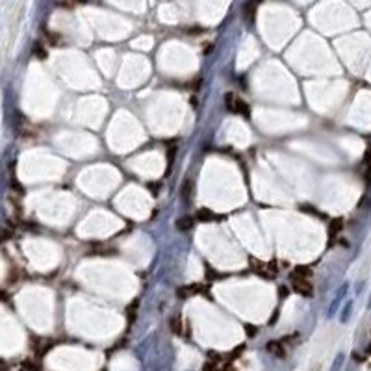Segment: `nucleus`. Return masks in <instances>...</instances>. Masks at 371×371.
I'll use <instances>...</instances> for the list:
<instances>
[{
    "label": "nucleus",
    "mask_w": 371,
    "mask_h": 371,
    "mask_svg": "<svg viewBox=\"0 0 371 371\" xmlns=\"http://www.w3.org/2000/svg\"><path fill=\"white\" fill-rule=\"evenodd\" d=\"M291 288L303 297H312L314 295V286H312V282H308V279H301V277L291 275Z\"/></svg>",
    "instance_id": "obj_1"
},
{
    "label": "nucleus",
    "mask_w": 371,
    "mask_h": 371,
    "mask_svg": "<svg viewBox=\"0 0 371 371\" xmlns=\"http://www.w3.org/2000/svg\"><path fill=\"white\" fill-rule=\"evenodd\" d=\"M225 101H227V108H229L230 112H234V113H239V115H249V106L245 104L241 98H238V97H234L232 93H229L227 97H225Z\"/></svg>",
    "instance_id": "obj_2"
},
{
    "label": "nucleus",
    "mask_w": 371,
    "mask_h": 371,
    "mask_svg": "<svg viewBox=\"0 0 371 371\" xmlns=\"http://www.w3.org/2000/svg\"><path fill=\"white\" fill-rule=\"evenodd\" d=\"M265 349H267L269 353H273L275 356H279V358H284V355H286L284 345H282V341H279V340L269 341V343L265 345Z\"/></svg>",
    "instance_id": "obj_3"
},
{
    "label": "nucleus",
    "mask_w": 371,
    "mask_h": 371,
    "mask_svg": "<svg viewBox=\"0 0 371 371\" xmlns=\"http://www.w3.org/2000/svg\"><path fill=\"white\" fill-rule=\"evenodd\" d=\"M341 229H343V219L340 217L332 219L331 225H329V234H331V238H336L341 232Z\"/></svg>",
    "instance_id": "obj_4"
},
{
    "label": "nucleus",
    "mask_w": 371,
    "mask_h": 371,
    "mask_svg": "<svg viewBox=\"0 0 371 371\" xmlns=\"http://www.w3.org/2000/svg\"><path fill=\"white\" fill-rule=\"evenodd\" d=\"M177 229L180 232H188V230L193 229V217H180L177 221Z\"/></svg>",
    "instance_id": "obj_5"
},
{
    "label": "nucleus",
    "mask_w": 371,
    "mask_h": 371,
    "mask_svg": "<svg viewBox=\"0 0 371 371\" xmlns=\"http://www.w3.org/2000/svg\"><path fill=\"white\" fill-rule=\"evenodd\" d=\"M364 165H366V182L371 184V145L366 149V154H364Z\"/></svg>",
    "instance_id": "obj_6"
},
{
    "label": "nucleus",
    "mask_w": 371,
    "mask_h": 371,
    "mask_svg": "<svg viewBox=\"0 0 371 371\" xmlns=\"http://www.w3.org/2000/svg\"><path fill=\"white\" fill-rule=\"evenodd\" d=\"M215 215H214V212L212 210H208V208H201L197 212V219H201V221H204V223H208V221H212Z\"/></svg>",
    "instance_id": "obj_7"
},
{
    "label": "nucleus",
    "mask_w": 371,
    "mask_h": 371,
    "mask_svg": "<svg viewBox=\"0 0 371 371\" xmlns=\"http://www.w3.org/2000/svg\"><path fill=\"white\" fill-rule=\"evenodd\" d=\"M293 275L295 277H301V279H308V277H312V271L308 267H297L293 271Z\"/></svg>",
    "instance_id": "obj_8"
},
{
    "label": "nucleus",
    "mask_w": 371,
    "mask_h": 371,
    "mask_svg": "<svg viewBox=\"0 0 371 371\" xmlns=\"http://www.w3.org/2000/svg\"><path fill=\"white\" fill-rule=\"evenodd\" d=\"M171 331H173L175 334H180V332H182V323H180L178 317H173V319H171Z\"/></svg>",
    "instance_id": "obj_9"
},
{
    "label": "nucleus",
    "mask_w": 371,
    "mask_h": 371,
    "mask_svg": "<svg viewBox=\"0 0 371 371\" xmlns=\"http://www.w3.org/2000/svg\"><path fill=\"white\" fill-rule=\"evenodd\" d=\"M189 188H191V182H189V180H186V184H184V189H182L184 197H188V195H189Z\"/></svg>",
    "instance_id": "obj_10"
},
{
    "label": "nucleus",
    "mask_w": 371,
    "mask_h": 371,
    "mask_svg": "<svg viewBox=\"0 0 371 371\" xmlns=\"http://www.w3.org/2000/svg\"><path fill=\"white\" fill-rule=\"evenodd\" d=\"M204 371H215V366H212V364H206V366H204Z\"/></svg>",
    "instance_id": "obj_11"
}]
</instances>
